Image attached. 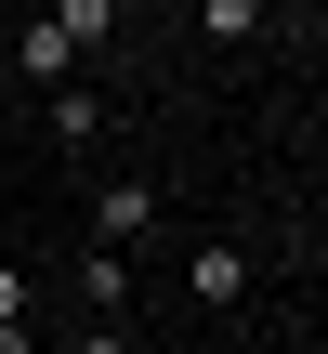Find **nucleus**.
<instances>
[{
    "mask_svg": "<svg viewBox=\"0 0 328 354\" xmlns=\"http://www.w3.org/2000/svg\"><path fill=\"white\" fill-rule=\"evenodd\" d=\"M92 236H105V250H145V236H158V184H131V171H118V184L92 197Z\"/></svg>",
    "mask_w": 328,
    "mask_h": 354,
    "instance_id": "2",
    "label": "nucleus"
},
{
    "mask_svg": "<svg viewBox=\"0 0 328 354\" xmlns=\"http://www.w3.org/2000/svg\"><path fill=\"white\" fill-rule=\"evenodd\" d=\"M79 302H92V315H118V302H131V250H105V236H92V250H79Z\"/></svg>",
    "mask_w": 328,
    "mask_h": 354,
    "instance_id": "3",
    "label": "nucleus"
},
{
    "mask_svg": "<svg viewBox=\"0 0 328 354\" xmlns=\"http://www.w3.org/2000/svg\"><path fill=\"white\" fill-rule=\"evenodd\" d=\"M184 289H197V302H250V250H224V236H210V250L184 263Z\"/></svg>",
    "mask_w": 328,
    "mask_h": 354,
    "instance_id": "4",
    "label": "nucleus"
},
{
    "mask_svg": "<svg viewBox=\"0 0 328 354\" xmlns=\"http://www.w3.org/2000/svg\"><path fill=\"white\" fill-rule=\"evenodd\" d=\"M53 79H79V39H66L53 13H26V26H13V92H53Z\"/></svg>",
    "mask_w": 328,
    "mask_h": 354,
    "instance_id": "1",
    "label": "nucleus"
},
{
    "mask_svg": "<svg viewBox=\"0 0 328 354\" xmlns=\"http://www.w3.org/2000/svg\"><path fill=\"white\" fill-rule=\"evenodd\" d=\"M39 118H53V145H92V131H105V105H92L79 79H53V92H39Z\"/></svg>",
    "mask_w": 328,
    "mask_h": 354,
    "instance_id": "5",
    "label": "nucleus"
},
{
    "mask_svg": "<svg viewBox=\"0 0 328 354\" xmlns=\"http://www.w3.org/2000/svg\"><path fill=\"white\" fill-rule=\"evenodd\" d=\"M276 13H328V0H276Z\"/></svg>",
    "mask_w": 328,
    "mask_h": 354,
    "instance_id": "9",
    "label": "nucleus"
},
{
    "mask_svg": "<svg viewBox=\"0 0 328 354\" xmlns=\"http://www.w3.org/2000/svg\"><path fill=\"white\" fill-rule=\"evenodd\" d=\"M39 13H53V26H66L79 53H92V39H118V0H39Z\"/></svg>",
    "mask_w": 328,
    "mask_h": 354,
    "instance_id": "6",
    "label": "nucleus"
},
{
    "mask_svg": "<svg viewBox=\"0 0 328 354\" xmlns=\"http://www.w3.org/2000/svg\"><path fill=\"white\" fill-rule=\"evenodd\" d=\"M66 354H131V328H118V315H92V328H79Z\"/></svg>",
    "mask_w": 328,
    "mask_h": 354,
    "instance_id": "8",
    "label": "nucleus"
},
{
    "mask_svg": "<svg viewBox=\"0 0 328 354\" xmlns=\"http://www.w3.org/2000/svg\"><path fill=\"white\" fill-rule=\"evenodd\" d=\"M276 0H197V39H263Z\"/></svg>",
    "mask_w": 328,
    "mask_h": 354,
    "instance_id": "7",
    "label": "nucleus"
}]
</instances>
